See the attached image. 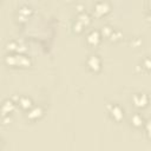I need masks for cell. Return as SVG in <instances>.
Returning <instances> with one entry per match:
<instances>
[{"mask_svg":"<svg viewBox=\"0 0 151 151\" xmlns=\"http://www.w3.org/2000/svg\"><path fill=\"white\" fill-rule=\"evenodd\" d=\"M94 11H96V13H97L98 15L105 14V13L109 11V5H107V2H105V1H99V2L96 5Z\"/></svg>","mask_w":151,"mask_h":151,"instance_id":"3957f363","label":"cell"},{"mask_svg":"<svg viewBox=\"0 0 151 151\" xmlns=\"http://www.w3.org/2000/svg\"><path fill=\"white\" fill-rule=\"evenodd\" d=\"M13 109H14V104H13V101H11V100H6L4 104H2V116H7L9 112H12L13 111Z\"/></svg>","mask_w":151,"mask_h":151,"instance_id":"5b68a950","label":"cell"},{"mask_svg":"<svg viewBox=\"0 0 151 151\" xmlns=\"http://www.w3.org/2000/svg\"><path fill=\"white\" fill-rule=\"evenodd\" d=\"M87 42L90 45H97L99 42V34L98 32H91L87 37Z\"/></svg>","mask_w":151,"mask_h":151,"instance_id":"8992f818","label":"cell"},{"mask_svg":"<svg viewBox=\"0 0 151 151\" xmlns=\"http://www.w3.org/2000/svg\"><path fill=\"white\" fill-rule=\"evenodd\" d=\"M6 48H7V51H19V45L17 44V42H8L7 44V46H6Z\"/></svg>","mask_w":151,"mask_h":151,"instance_id":"30bf717a","label":"cell"},{"mask_svg":"<svg viewBox=\"0 0 151 151\" xmlns=\"http://www.w3.org/2000/svg\"><path fill=\"white\" fill-rule=\"evenodd\" d=\"M104 28H105V29H103V31H105V34H106V35H109V34L112 32V29H111L110 27H104Z\"/></svg>","mask_w":151,"mask_h":151,"instance_id":"4fadbf2b","label":"cell"},{"mask_svg":"<svg viewBox=\"0 0 151 151\" xmlns=\"http://www.w3.org/2000/svg\"><path fill=\"white\" fill-rule=\"evenodd\" d=\"M111 116L116 119V120H120L123 118V110L118 106V105H113L111 106Z\"/></svg>","mask_w":151,"mask_h":151,"instance_id":"277c9868","label":"cell"},{"mask_svg":"<svg viewBox=\"0 0 151 151\" xmlns=\"http://www.w3.org/2000/svg\"><path fill=\"white\" fill-rule=\"evenodd\" d=\"M132 123H133L136 126H140L142 123H143V119H142V117H140L139 114H134V116L132 117Z\"/></svg>","mask_w":151,"mask_h":151,"instance_id":"9c48e42d","label":"cell"},{"mask_svg":"<svg viewBox=\"0 0 151 151\" xmlns=\"http://www.w3.org/2000/svg\"><path fill=\"white\" fill-rule=\"evenodd\" d=\"M133 101H134L136 106H138V107H144V106L147 104V97H146L145 94L138 93V94H136V96L133 97Z\"/></svg>","mask_w":151,"mask_h":151,"instance_id":"7a4b0ae2","label":"cell"},{"mask_svg":"<svg viewBox=\"0 0 151 151\" xmlns=\"http://www.w3.org/2000/svg\"><path fill=\"white\" fill-rule=\"evenodd\" d=\"M19 104H20L21 107L28 109V107L32 106V100H31L28 97H21V98L19 99Z\"/></svg>","mask_w":151,"mask_h":151,"instance_id":"ba28073f","label":"cell"},{"mask_svg":"<svg viewBox=\"0 0 151 151\" xmlns=\"http://www.w3.org/2000/svg\"><path fill=\"white\" fill-rule=\"evenodd\" d=\"M147 127H151V122H149V124H147ZM147 130H149V131H151L150 129H147ZM150 134H151V132H150Z\"/></svg>","mask_w":151,"mask_h":151,"instance_id":"5bb4252c","label":"cell"},{"mask_svg":"<svg viewBox=\"0 0 151 151\" xmlns=\"http://www.w3.org/2000/svg\"><path fill=\"white\" fill-rule=\"evenodd\" d=\"M41 114H42V110H41L40 107H34V109H32V110L28 112V118H29V119H37V118H39Z\"/></svg>","mask_w":151,"mask_h":151,"instance_id":"52a82bcc","label":"cell"},{"mask_svg":"<svg viewBox=\"0 0 151 151\" xmlns=\"http://www.w3.org/2000/svg\"><path fill=\"white\" fill-rule=\"evenodd\" d=\"M87 65H88V67H90L91 70H93V71H98V70L100 68V60H99L98 57L92 55V57L88 58V60H87Z\"/></svg>","mask_w":151,"mask_h":151,"instance_id":"6da1fadb","label":"cell"},{"mask_svg":"<svg viewBox=\"0 0 151 151\" xmlns=\"http://www.w3.org/2000/svg\"><path fill=\"white\" fill-rule=\"evenodd\" d=\"M19 12H20V14H25V15L29 14V9H28V8H26V7H22Z\"/></svg>","mask_w":151,"mask_h":151,"instance_id":"7c38bea8","label":"cell"},{"mask_svg":"<svg viewBox=\"0 0 151 151\" xmlns=\"http://www.w3.org/2000/svg\"><path fill=\"white\" fill-rule=\"evenodd\" d=\"M144 66L146 67V68H149V70H151V59H145L144 60Z\"/></svg>","mask_w":151,"mask_h":151,"instance_id":"8fae6325","label":"cell"}]
</instances>
